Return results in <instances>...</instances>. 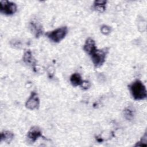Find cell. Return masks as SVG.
<instances>
[{"label": "cell", "instance_id": "6", "mask_svg": "<svg viewBox=\"0 0 147 147\" xmlns=\"http://www.w3.org/2000/svg\"><path fill=\"white\" fill-rule=\"evenodd\" d=\"M29 29L31 33L36 38H38L43 33V28L42 25L37 21L35 20H32L29 22Z\"/></svg>", "mask_w": 147, "mask_h": 147}, {"label": "cell", "instance_id": "11", "mask_svg": "<svg viewBox=\"0 0 147 147\" xmlns=\"http://www.w3.org/2000/svg\"><path fill=\"white\" fill-rule=\"evenodd\" d=\"M14 138V134L10 131H3L1 134V141H4L6 143H10Z\"/></svg>", "mask_w": 147, "mask_h": 147}, {"label": "cell", "instance_id": "15", "mask_svg": "<svg viewBox=\"0 0 147 147\" xmlns=\"http://www.w3.org/2000/svg\"><path fill=\"white\" fill-rule=\"evenodd\" d=\"M100 31L102 34L104 35H108L111 32V28L110 26L107 25H102L100 28Z\"/></svg>", "mask_w": 147, "mask_h": 147}, {"label": "cell", "instance_id": "5", "mask_svg": "<svg viewBox=\"0 0 147 147\" xmlns=\"http://www.w3.org/2000/svg\"><path fill=\"white\" fill-rule=\"evenodd\" d=\"M40 106V99L37 94L35 91L31 92V94L25 103V106L29 110L37 109Z\"/></svg>", "mask_w": 147, "mask_h": 147}, {"label": "cell", "instance_id": "7", "mask_svg": "<svg viewBox=\"0 0 147 147\" xmlns=\"http://www.w3.org/2000/svg\"><path fill=\"white\" fill-rule=\"evenodd\" d=\"M42 136L41 130L37 126L32 127L27 134L28 139L32 143L34 142L39 137H41Z\"/></svg>", "mask_w": 147, "mask_h": 147}, {"label": "cell", "instance_id": "3", "mask_svg": "<svg viewBox=\"0 0 147 147\" xmlns=\"http://www.w3.org/2000/svg\"><path fill=\"white\" fill-rule=\"evenodd\" d=\"M68 33V28L67 26H61L55 29L51 32L45 33L47 37L53 42H59L67 35Z\"/></svg>", "mask_w": 147, "mask_h": 147}, {"label": "cell", "instance_id": "12", "mask_svg": "<svg viewBox=\"0 0 147 147\" xmlns=\"http://www.w3.org/2000/svg\"><path fill=\"white\" fill-rule=\"evenodd\" d=\"M106 3L107 2L106 1H95L94 2V8L96 11L100 13H102L106 10Z\"/></svg>", "mask_w": 147, "mask_h": 147}, {"label": "cell", "instance_id": "13", "mask_svg": "<svg viewBox=\"0 0 147 147\" xmlns=\"http://www.w3.org/2000/svg\"><path fill=\"white\" fill-rule=\"evenodd\" d=\"M123 113L125 117L128 120H130L133 118V111L129 107H127L124 110Z\"/></svg>", "mask_w": 147, "mask_h": 147}, {"label": "cell", "instance_id": "10", "mask_svg": "<svg viewBox=\"0 0 147 147\" xmlns=\"http://www.w3.org/2000/svg\"><path fill=\"white\" fill-rule=\"evenodd\" d=\"M70 82L74 87L80 86L83 80L79 73H74L70 76Z\"/></svg>", "mask_w": 147, "mask_h": 147}, {"label": "cell", "instance_id": "2", "mask_svg": "<svg viewBox=\"0 0 147 147\" xmlns=\"http://www.w3.org/2000/svg\"><path fill=\"white\" fill-rule=\"evenodd\" d=\"M108 51L109 49L107 48H105L102 49H98L96 48L90 55L95 67L97 68L102 65V64L105 61Z\"/></svg>", "mask_w": 147, "mask_h": 147}, {"label": "cell", "instance_id": "16", "mask_svg": "<svg viewBox=\"0 0 147 147\" xmlns=\"http://www.w3.org/2000/svg\"><path fill=\"white\" fill-rule=\"evenodd\" d=\"M90 86H91V84H90V82L87 80H83L82 84H80V87L83 90H87V89H88L90 88Z\"/></svg>", "mask_w": 147, "mask_h": 147}, {"label": "cell", "instance_id": "14", "mask_svg": "<svg viewBox=\"0 0 147 147\" xmlns=\"http://www.w3.org/2000/svg\"><path fill=\"white\" fill-rule=\"evenodd\" d=\"M146 141H147V136H146V133H145L144 134V135L142 136V137L141 138V139L136 143V144L135 145V146H146L147 144H146Z\"/></svg>", "mask_w": 147, "mask_h": 147}, {"label": "cell", "instance_id": "1", "mask_svg": "<svg viewBox=\"0 0 147 147\" xmlns=\"http://www.w3.org/2000/svg\"><path fill=\"white\" fill-rule=\"evenodd\" d=\"M129 89L135 100H144L147 96L146 89L144 83L140 80H136L129 86Z\"/></svg>", "mask_w": 147, "mask_h": 147}, {"label": "cell", "instance_id": "9", "mask_svg": "<svg viewBox=\"0 0 147 147\" xmlns=\"http://www.w3.org/2000/svg\"><path fill=\"white\" fill-rule=\"evenodd\" d=\"M95 41L91 38H88L83 45V50L89 55L96 49Z\"/></svg>", "mask_w": 147, "mask_h": 147}, {"label": "cell", "instance_id": "4", "mask_svg": "<svg viewBox=\"0 0 147 147\" xmlns=\"http://www.w3.org/2000/svg\"><path fill=\"white\" fill-rule=\"evenodd\" d=\"M17 5L15 3L8 1H0V10L3 14L10 16L14 14L17 11Z\"/></svg>", "mask_w": 147, "mask_h": 147}, {"label": "cell", "instance_id": "8", "mask_svg": "<svg viewBox=\"0 0 147 147\" xmlns=\"http://www.w3.org/2000/svg\"><path fill=\"white\" fill-rule=\"evenodd\" d=\"M22 59L24 62L28 65L32 67L33 69H36V60L32 55V52L30 50H26L24 52Z\"/></svg>", "mask_w": 147, "mask_h": 147}]
</instances>
